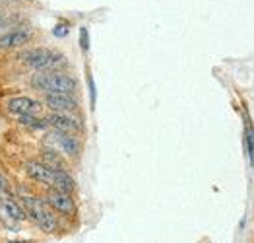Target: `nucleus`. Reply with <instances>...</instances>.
Instances as JSON below:
<instances>
[{
	"instance_id": "nucleus-5",
	"label": "nucleus",
	"mask_w": 254,
	"mask_h": 243,
	"mask_svg": "<svg viewBox=\"0 0 254 243\" xmlns=\"http://www.w3.org/2000/svg\"><path fill=\"white\" fill-rule=\"evenodd\" d=\"M45 146L55 148L68 158H80V154H82V140L76 134H64L59 131H53V133L47 134Z\"/></svg>"
},
{
	"instance_id": "nucleus-14",
	"label": "nucleus",
	"mask_w": 254,
	"mask_h": 243,
	"mask_svg": "<svg viewBox=\"0 0 254 243\" xmlns=\"http://www.w3.org/2000/svg\"><path fill=\"white\" fill-rule=\"evenodd\" d=\"M12 199H16V193H14V189H12V183H10L8 177L0 173V202L12 200Z\"/></svg>"
},
{
	"instance_id": "nucleus-3",
	"label": "nucleus",
	"mask_w": 254,
	"mask_h": 243,
	"mask_svg": "<svg viewBox=\"0 0 254 243\" xmlns=\"http://www.w3.org/2000/svg\"><path fill=\"white\" fill-rule=\"evenodd\" d=\"M20 63L27 68L37 70H55V72H64V68L68 67V59L63 53L53 51V49H45V47H35V49H27L23 51L20 57Z\"/></svg>"
},
{
	"instance_id": "nucleus-4",
	"label": "nucleus",
	"mask_w": 254,
	"mask_h": 243,
	"mask_svg": "<svg viewBox=\"0 0 254 243\" xmlns=\"http://www.w3.org/2000/svg\"><path fill=\"white\" fill-rule=\"evenodd\" d=\"M41 197H43V200L55 210L57 216L68 218V220H72V218L78 216V206H76V200H74L72 195L63 193V191H59V189H53V187H47V191L43 193Z\"/></svg>"
},
{
	"instance_id": "nucleus-9",
	"label": "nucleus",
	"mask_w": 254,
	"mask_h": 243,
	"mask_svg": "<svg viewBox=\"0 0 254 243\" xmlns=\"http://www.w3.org/2000/svg\"><path fill=\"white\" fill-rule=\"evenodd\" d=\"M43 103L37 99H31L27 95H16V97H8L4 101V109L10 115L18 117V115H37L41 113Z\"/></svg>"
},
{
	"instance_id": "nucleus-19",
	"label": "nucleus",
	"mask_w": 254,
	"mask_h": 243,
	"mask_svg": "<svg viewBox=\"0 0 254 243\" xmlns=\"http://www.w3.org/2000/svg\"><path fill=\"white\" fill-rule=\"evenodd\" d=\"M6 25H8V18H4L0 14V33H2V29H6Z\"/></svg>"
},
{
	"instance_id": "nucleus-2",
	"label": "nucleus",
	"mask_w": 254,
	"mask_h": 243,
	"mask_svg": "<svg viewBox=\"0 0 254 243\" xmlns=\"http://www.w3.org/2000/svg\"><path fill=\"white\" fill-rule=\"evenodd\" d=\"M29 86L41 93H78V80L66 72H55V70H37L29 78Z\"/></svg>"
},
{
	"instance_id": "nucleus-6",
	"label": "nucleus",
	"mask_w": 254,
	"mask_h": 243,
	"mask_svg": "<svg viewBox=\"0 0 254 243\" xmlns=\"http://www.w3.org/2000/svg\"><path fill=\"white\" fill-rule=\"evenodd\" d=\"M45 123L53 131H59L64 134H76L78 136V134L84 133V123L78 117H74L72 113H53L51 111L45 117Z\"/></svg>"
},
{
	"instance_id": "nucleus-12",
	"label": "nucleus",
	"mask_w": 254,
	"mask_h": 243,
	"mask_svg": "<svg viewBox=\"0 0 254 243\" xmlns=\"http://www.w3.org/2000/svg\"><path fill=\"white\" fill-rule=\"evenodd\" d=\"M0 212H2V216H6L8 220H14V222L27 220V214H25V210H23V206L20 204L18 199L0 202Z\"/></svg>"
},
{
	"instance_id": "nucleus-10",
	"label": "nucleus",
	"mask_w": 254,
	"mask_h": 243,
	"mask_svg": "<svg viewBox=\"0 0 254 243\" xmlns=\"http://www.w3.org/2000/svg\"><path fill=\"white\" fill-rule=\"evenodd\" d=\"M23 171L27 173L29 179H33L37 183H43L47 187H53L55 185V173H57V169L47 167L39 160H27V162H23Z\"/></svg>"
},
{
	"instance_id": "nucleus-21",
	"label": "nucleus",
	"mask_w": 254,
	"mask_h": 243,
	"mask_svg": "<svg viewBox=\"0 0 254 243\" xmlns=\"http://www.w3.org/2000/svg\"><path fill=\"white\" fill-rule=\"evenodd\" d=\"M8 2H18V0H8Z\"/></svg>"
},
{
	"instance_id": "nucleus-16",
	"label": "nucleus",
	"mask_w": 254,
	"mask_h": 243,
	"mask_svg": "<svg viewBox=\"0 0 254 243\" xmlns=\"http://www.w3.org/2000/svg\"><path fill=\"white\" fill-rule=\"evenodd\" d=\"M68 31H70L68 23H57V25H55V29H53V33H55L57 37H66V35H68Z\"/></svg>"
},
{
	"instance_id": "nucleus-17",
	"label": "nucleus",
	"mask_w": 254,
	"mask_h": 243,
	"mask_svg": "<svg viewBox=\"0 0 254 243\" xmlns=\"http://www.w3.org/2000/svg\"><path fill=\"white\" fill-rule=\"evenodd\" d=\"M87 86H89V99H91V109L95 107V84H93V76L87 74Z\"/></svg>"
},
{
	"instance_id": "nucleus-18",
	"label": "nucleus",
	"mask_w": 254,
	"mask_h": 243,
	"mask_svg": "<svg viewBox=\"0 0 254 243\" xmlns=\"http://www.w3.org/2000/svg\"><path fill=\"white\" fill-rule=\"evenodd\" d=\"M80 47H82V51L89 49V35H87V29L85 27L80 29Z\"/></svg>"
},
{
	"instance_id": "nucleus-7",
	"label": "nucleus",
	"mask_w": 254,
	"mask_h": 243,
	"mask_svg": "<svg viewBox=\"0 0 254 243\" xmlns=\"http://www.w3.org/2000/svg\"><path fill=\"white\" fill-rule=\"evenodd\" d=\"M31 41H33V29L18 25L14 29L0 33V51H16V49H21Z\"/></svg>"
},
{
	"instance_id": "nucleus-8",
	"label": "nucleus",
	"mask_w": 254,
	"mask_h": 243,
	"mask_svg": "<svg viewBox=\"0 0 254 243\" xmlns=\"http://www.w3.org/2000/svg\"><path fill=\"white\" fill-rule=\"evenodd\" d=\"M43 105L53 113H74L80 107L76 95L68 93H43Z\"/></svg>"
},
{
	"instance_id": "nucleus-13",
	"label": "nucleus",
	"mask_w": 254,
	"mask_h": 243,
	"mask_svg": "<svg viewBox=\"0 0 254 243\" xmlns=\"http://www.w3.org/2000/svg\"><path fill=\"white\" fill-rule=\"evenodd\" d=\"M53 189H59L63 193L72 195L76 191V181H74V177L70 175L68 171H57L55 173V185H53Z\"/></svg>"
},
{
	"instance_id": "nucleus-15",
	"label": "nucleus",
	"mask_w": 254,
	"mask_h": 243,
	"mask_svg": "<svg viewBox=\"0 0 254 243\" xmlns=\"http://www.w3.org/2000/svg\"><path fill=\"white\" fill-rule=\"evenodd\" d=\"M245 136H247V154H249L251 163H254V129H253V123H251V119H249V117H247Z\"/></svg>"
},
{
	"instance_id": "nucleus-20",
	"label": "nucleus",
	"mask_w": 254,
	"mask_h": 243,
	"mask_svg": "<svg viewBox=\"0 0 254 243\" xmlns=\"http://www.w3.org/2000/svg\"><path fill=\"white\" fill-rule=\"evenodd\" d=\"M4 243H29V242H4Z\"/></svg>"
},
{
	"instance_id": "nucleus-11",
	"label": "nucleus",
	"mask_w": 254,
	"mask_h": 243,
	"mask_svg": "<svg viewBox=\"0 0 254 243\" xmlns=\"http://www.w3.org/2000/svg\"><path fill=\"white\" fill-rule=\"evenodd\" d=\"M39 162H43L47 167H51V169H57V171H68V165H66V162H64V158L61 156L59 150H55V148H49V146H45L41 150V156H39Z\"/></svg>"
},
{
	"instance_id": "nucleus-1",
	"label": "nucleus",
	"mask_w": 254,
	"mask_h": 243,
	"mask_svg": "<svg viewBox=\"0 0 254 243\" xmlns=\"http://www.w3.org/2000/svg\"><path fill=\"white\" fill-rule=\"evenodd\" d=\"M23 206L25 214L29 220L41 230L43 234H55L61 228V218L55 214V210L43 200V197L31 195V193H21L20 197H16Z\"/></svg>"
}]
</instances>
